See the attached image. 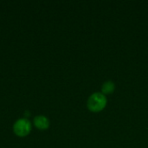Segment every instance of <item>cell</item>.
I'll list each match as a JSON object with an SVG mask.
<instances>
[{
    "label": "cell",
    "mask_w": 148,
    "mask_h": 148,
    "mask_svg": "<svg viewBox=\"0 0 148 148\" xmlns=\"http://www.w3.org/2000/svg\"><path fill=\"white\" fill-rule=\"evenodd\" d=\"M108 103V99L105 95L100 92H95L92 94L88 101H87V107L89 111L93 113H99L102 111Z\"/></svg>",
    "instance_id": "6da1fadb"
},
{
    "label": "cell",
    "mask_w": 148,
    "mask_h": 148,
    "mask_svg": "<svg viewBox=\"0 0 148 148\" xmlns=\"http://www.w3.org/2000/svg\"><path fill=\"white\" fill-rule=\"evenodd\" d=\"M31 123L27 119H19L13 125V132L18 137H25L31 131Z\"/></svg>",
    "instance_id": "7a4b0ae2"
},
{
    "label": "cell",
    "mask_w": 148,
    "mask_h": 148,
    "mask_svg": "<svg viewBox=\"0 0 148 148\" xmlns=\"http://www.w3.org/2000/svg\"><path fill=\"white\" fill-rule=\"evenodd\" d=\"M34 126L40 130H46L49 127V121L44 115H38L34 118Z\"/></svg>",
    "instance_id": "3957f363"
},
{
    "label": "cell",
    "mask_w": 148,
    "mask_h": 148,
    "mask_svg": "<svg viewBox=\"0 0 148 148\" xmlns=\"http://www.w3.org/2000/svg\"><path fill=\"white\" fill-rule=\"evenodd\" d=\"M115 90V84L113 81H106L103 82L101 86V93L103 95H110L113 94Z\"/></svg>",
    "instance_id": "277c9868"
}]
</instances>
